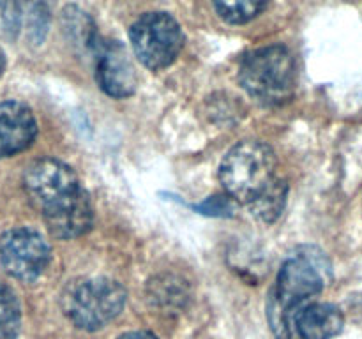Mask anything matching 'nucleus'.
<instances>
[{"label":"nucleus","instance_id":"2eb2a0df","mask_svg":"<svg viewBox=\"0 0 362 339\" xmlns=\"http://www.w3.org/2000/svg\"><path fill=\"white\" fill-rule=\"evenodd\" d=\"M119 339H158L154 334L145 331H136V332H127V334H122Z\"/></svg>","mask_w":362,"mask_h":339},{"label":"nucleus","instance_id":"f257e3e1","mask_svg":"<svg viewBox=\"0 0 362 339\" xmlns=\"http://www.w3.org/2000/svg\"><path fill=\"white\" fill-rule=\"evenodd\" d=\"M23 189L53 237L74 239L90 230L94 221L90 198L66 162L34 161L23 173Z\"/></svg>","mask_w":362,"mask_h":339},{"label":"nucleus","instance_id":"9d476101","mask_svg":"<svg viewBox=\"0 0 362 339\" xmlns=\"http://www.w3.org/2000/svg\"><path fill=\"white\" fill-rule=\"evenodd\" d=\"M37 136V122L27 105L0 102V159L27 150Z\"/></svg>","mask_w":362,"mask_h":339},{"label":"nucleus","instance_id":"ddd939ff","mask_svg":"<svg viewBox=\"0 0 362 339\" xmlns=\"http://www.w3.org/2000/svg\"><path fill=\"white\" fill-rule=\"evenodd\" d=\"M269 0H214V7L219 16L232 25L250 23L262 14Z\"/></svg>","mask_w":362,"mask_h":339},{"label":"nucleus","instance_id":"39448f33","mask_svg":"<svg viewBox=\"0 0 362 339\" xmlns=\"http://www.w3.org/2000/svg\"><path fill=\"white\" fill-rule=\"evenodd\" d=\"M126 290L108 278L71 281L64 288L60 306L64 314L83 331H99L115 320L126 304Z\"/></svg>","mask_w":362,"mask_h":339},{"label":"nucleus","instance_id":"20e7f679","mask_svg":"<svg viewBox=\"0 0 362 339\" xmlns=\"http://www.w3.org/2000/svg\"><path fill=\"white\" fill-rule=\"evenodd\" d=\"M276 155L262 141H240L230 148L219 168V179L232 200L253 203L276 180Z\"/></svg>","mask_w":362,"mask_h":339},{"label":"nucleus","instance_id":"4468645a","mask_svg":"<svg viewBox=\"0 0 362 339\" xmlns=\"http://www.w3.org/2000/svg\"><path fill=\"white\" fill-rule=\"evenodd\" d=\"M21 327V307L18 297L0 282V339H16Z\"/></svg>","mask_w":362,"mask_h":339},{"label":"nucleus","instance_id":"dca6fc26","mask_svg":"<svg viewBox=\"0 0 362 339\" xmlns=\"http://www.w3.org/2000/svg\"><path fill=\"white\" fill-rule=\"evenodd\" d=\"M6 66H7L6 53H4V52H2V48H0V78H2L4 71H6Z\"/></svg>","mask_w":362,"mask_h":339},{"label":"nucleus","instance_id":"7ed1b4c3","mask_svg":"<svg viewBox=\"0 0 362 339\" xmlns=\"http://www.w3.org/2000/svg\"><path fill=\"white\" fill-rule=\"evenodd\" d=\"M239 81L244 90L262 105H285L292 99L297 83L292 52L274 44L247 53L240 62Z\"/></svg>","mask_w":362,"mask_h":339},{"label":"nucleus","instance_id":"0eeeda50","mask_svg":"<svg viewBox=\"0 0 362 339\" xmlns=\"http://www.w3.org/2000/svg\"><path fill=\"white\" fill-rule=\"evenodd\" d=\"M52 249L45 237L32 228L7 230L0 237V263L20 281H35L46 270Z\"/></svg>","mask_w":362,"mask_h":339},{"label":"nucleus","instance_id":"9b49d317","mask_svg":"<svg viewBox=\"0 0 362 339\" xmlns=\"http://www.w3.org/2000/svg\"><path fill=\"white\" fill-rule=\"evenodd\" d=\"M345 318L334 304L313 302L296 318L293 331L300 339H332L341 332Z\"/></svg>","mask_w":362,"mask_h":339},{"label":"nucleus","instance_id":"f8f14e48","mask_svg":"<svg viewBox=\"0 0 362 339\" xmlns=\"http://www.w3.org/2000/svg\"><path fill=\"white\" fill-rule=\"evenodd\" d=\"M286 187L285 180L276 179L253 203H250L251 212L264 222H274L281 215L283 208L286 203Z\"/></svg>","mask_w":362,"mask_h":339},{"label":"nucleus","instance_id":"6e6552de","mask_svg":"<svg viewBox=\"0 0 362 339\" xmlns=\"http://www.w3.org/2000/svg\"><path fill=\"white\" fill-rule=\"evenodd\" d=\"M92 49L95 55V81L101 90L117 99L134 94L138 78L126 48L119 41L98 39Z\"/></svg>","mask_w":362,"mask_h":339},{"label":"nucleus","instance_id":"1a4fd4ad","mask_svg":"<svg viewBox=\"0 0 362 339\" xmlns=\"http://www.w3.org/2000/svg\"><path fill=\"white\" fill-rule=\"evenodd\" d=\"M45 0H0V34L14 39L25 30L32 42H41L48 28Z\"/></svg>","mask_w":362,"mask_h":339},{"label":"nucleus","instance_id":"f03ea898","mask_svg":"<svg viewBox=\"0 0 362 339\" xmlns=\"http://www.w3.org/2000/svg\"><path fill=\"white\" fill-rule=\"evenodd\" d=\"M327 270L324 258L310 253L293 254L281 265L267 302V320L276 338H292L297 314L320 295Z\"/></svg>","mask_w":362,"mask_h":339},{"label":"nucleus","instance_id":"423d86ee","mask_svg":"<svg viewBox=\"0 0 362 339\" xmlns=\"http://www.w3.org/2000/svg\"><path fill=\"white\" fill-rule=\"evenodd\" d=\"M134 55L152 71L172 66L184 46V34L168 13H147L138 18L129 30Z\"/></svg>","mask_w":362,"mask_h":339}]
</instances>
